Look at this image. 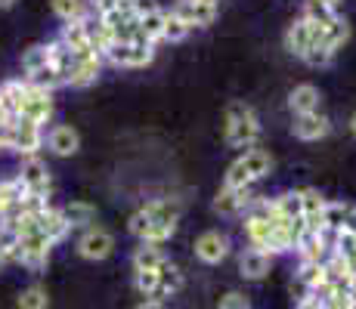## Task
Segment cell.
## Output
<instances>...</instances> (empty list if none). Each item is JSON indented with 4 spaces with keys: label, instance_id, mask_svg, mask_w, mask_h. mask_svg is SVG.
Wrapping results in <instances>:
<instances>
[{
    "label": "cell",
    "instance_id": "cell-1",
    "mask_svg": "<svg viewBox=\"0 0 356 309\" xmlns=\"http://www.w3.org/2000/svg\"><path fill=\"white\" fill-rule=\"evenodd\" d=\"M260 136V121L254 115V108L245 102H229L227 108V142L232 149H254Z\"/></svg>",
    "mask_w": 356,
    "mask_h": 309
},
{
    "label": "cell",
    "instance_id": "cell-2",
    "mask_svg": "<svg viewBox=\"0 0 356 309\" xmlns=\"http://www.w3.org/2000/svg\"><path fill=\"white\" fill-rule=\"evenodd\" d=\"M40 140H44V136H40L38 124H31V121H25V118L6 124V149H16L19 155L34 158V152L40 149Z\"/></svg>",
    "mask_w": 356,
    "mask_h": 309
},
{
    "label": "cell",
    "instance_id": "cell-3",
    "mask_svg": "<svg viewBox=\"0 0 356 309\" xmlns=\"http://www.w3.org/2000/svg\"><path fill=\"white\" fill-rule=\"evenodd\" d=\"M115 251V238L102 226H87L84 235L78 238V253L84 260H106Z\"/></svg>",
    "mask_w": 356,
    "mask_h": 309
},
{
    "label": "cell",
    "instance_id": "cell-4",
    "mask_svg": "<svg viewBox=\"0 0 356 309\" xmlns=\"http://www.w3.org/2000/svg\"><path fill=\"white\" fill-rule=\"evenodd\" d=\"M19 180L25 183L29 195H34V198H47V195H50V170H47V164L40 161L38 155L25 158V161H22V167H19Z\"/></svg>",
    "mask_w": 356,
    "mask_h": 309
},
{
    "label": "cell",
    "instance_id": "cell-5",
    "mask_svg": "<svg viewBox=\"0 0 356 309\" xmlns=\"http://www.w3.org/2000/svg\"><path fill=\"white\" fill-rule=\"evenodd\" d=\"M170 12H174L180 22H186L189 28H204V25H211L217 19V6L204 3V0H177Z\"/></svg>",
    "mask_w": 356,
    "mask_h": 309
},
{
    "label": "cell",
    "instance_id": "cell-6",
    "mask_svg": "<svg viewBox=\"0 0 356 309\" xmlns=\"http://www.w3.org/2000/svg\"><path fill=\"white\" fill-rule=\"evenodd\" d=\"M22 118H25V121H31V124H38V127H44V124L53 118V99H50V90H44V87H38V84H29V90H25Z\"/></svg>",
    "mask_w": 356,
    "mask_h": 309
},
{
    "label": "cell",
    "instance_id": "cell-7",
    "mask_svg": "<svg viewBox=\"0 0 356 309\" xmlns=\"http://www.w3.org/2000/svg\"><path fill=\"white\" fill-rule=\"evenodd\" d=\"M316 40H323V28L307 22V19H298L289 28V34H285V47H289V53H294L298 59H304L307 50H310Z\"/></svg>",
    "mask_w": 356,
    "mask_h": 309
},
{
    "label": "cell",
    "instance_id": "cell-8",
    "mask_svg": "<svg viewBox=\"0 0 356 309\" xmlns=\"http://www.w3.org/2000/svg\"><path fill=\"white\" fill-rule=\"evenodd\" d=\"M50 247L53 242L47 235H40V232L19 238V263L29 266V269H40L47 263V257H50Z\"/></svg>",
    "mask_w": 356,
    "mask_h": 309
},
{
    "label": "cell",
    "instance_id": "cell-9",
    "mask_svg": "<svg viewBox=\"0 0 356 309\" xmlns=\"http://www.w3.org/2000/svg\"><path fill=\"white\" fill-rule=\"evenodd\" d=\"M251 204H254V189H251V185H242V189H229V185H223L214 198L217 214H242V210L251 208Z\"/></svg>",
    "mask_w": 356,
    "mask_h": 309
},
{
    "label": "cell",
    "instance_id": "cell-10",
    "mask_svg": "<svg viewBox=\"0 0 356 309\" xmlns=\"http://www.w3.org/2000/svg\"><path fill=\"white\" fill-rule=\"evenodd\" d=\"M25 90H29V81H6V84H0V112L10 121L22 118Z\"/></svg>",
    "mask_w": 356,
    "mask_h": 309
},
{
    "label": "cell",
    "instance_id": "cell-11",
    "mask_svg": "<svg viewBox=\"0 0 356 309\" xmlns=\"http://www.w3.org/2000/svg\"><path fill=\"white\" fill-rule=\"evenodd\" d=\"M245 232H248V242H251L254 251H260V253H279L270 219H260V217L248 214V219H245Z\"/></svg>",
    "mask_w": 356,
    "mask_h": 309
},
{
    "label": "cell",
    "instance_id": "cell-12",
    "mask_svg": "<svg viewBox=\"0 0 356 309\" xmlns=\"http://www.w3.org/2000/svg\"><path fill=\"white\" fill-rule=\"evenodd\" d=\"M229 253V238L220 235V232H204V235H198L195 242V257L202 260V263H220L223 257Z\"/></svg>",
    "mask_w": 356,
    "mask_h": 309
},
{
    "label": "cell",
    "instance_id": "cell-13",
    "mask_svg": "<svg viewBox=\"0 0 356 309\" xmlns=\"http://www.w3.org/2000/svg\"><path fill=\"white\" fill-rule=\"evenodd\" d=\"M99 72H102V56H97V53H84V56L74 59V68H72L65 84L68 87H90L93 81L99 78Z\"/></svg>",
    "mask_w": 356,
    "mask_h": 309
},
{
    "label": "cell",
    "instance_id": "cell-14",
    "mask_svg": "<svg viewBox=\"0 0 356 309\" xmlns=\"http://www.w3.org/2000/svg\"><path fill=\"white\" fill-rule=\"evenodd\" d=\"M328 130H332V121L325 118L323 112H310V115H298L294 118V136L298 140H323V136H328Z\"/></svg>",
    "mask_w": 356,
    "mask_h": 309
},
{
    "label": "cell",
    "instance_id": "cell-15",
    "mask_svg": "<svg viewBox=\"0 0 356 309\" xmlns=\"http://www.w3.org/2000/svg\"><path fill=\"white\" fill-rule=\"evenodd\" d=\"M47 146H50L53 155L68 158V155H74L81 149V136H78V130H74V127H68V124H59V127L50 130V136H47Z\"/></svg>",
    "mask_w": 356,
    "mask_h": 309
},
{
    "label": "cell",
    "instance_id": "cell-16",
    "mask_svg": "<svg viewBox=\"0 0 356 309\" xmlns=\"http://www.w3.org/2000/svg\"><path fill=\"white\" fill-rule=\"evenodd\" d=\"M38 229H40V235H47L53 244H56V242H63V238L68 235V229H72V226L65 223L63 210H56V208H50V204H47V208L38 214Z\"/></svg>",
    "mask_w": 356,
    "mask_h": 309
},
{
    "label": "cell",
    "instance_id": "cell-17",
    "mask_svg": "<svg viewBox=\"0 0 356 309\" xmlns=\"http://www.w3.org/2000/svg\"><path fill=\"white\" fill-rule=\"evenodd\" d=\"M59 40H63V44L74 53V56L93 53V50H90V37H87L84 19H78V22H65V25H63V34H59Z\"/></svg>",
    "mask_w": 356,
    "mask_h": 309
},
{
    "label": "cell",
    "instance_id": "cell-18",
    "mask_svg": "<svg viewBox=\"0 0 356 309\" xmlns=\"http://www.w3.org/2000/svg\"><path fill=\"white\" fill-rule=\"evenodd\" d=\"M319 90L313 84H300V87H294L291 96H289V108L294 112V118L298 115H310V112H319Z\"/></svg>",
    "mask_w": 356,
    "mask_h": 309
},
{
    "label": "cell",
    "instance_id": "cell-19",
    "mask_svg": "<svg viewBox=\"0 0 356 309\" xmlns=\"http://www.w3.org/2000/svg\"><path fill=\"white\" fill-rule=\"evenodd\" d=\"M238 272H242V278L248 281H260L270 272V253H260V251H245L242 257H238Z\"/></svg>",
    "mask_w": 356,
    "mask_h": 309
},
{
    "label": "cell",
    "instance_id": "cell-20",
    "mask_svg": "<svg viewBox=\"0 0 356 309\" xmlns=\"http://www.w3.org/2000/svg\"><path fill=\"white\" fill-rule=\"evenodd\" d=\"M143 214L152 219V223L177 226V219H180V204L170 201V198H159V201H149L146 208H143Z\"/></svg>",
    "mask_w": 356,
    "mask_h": 309
},
{
    "label": "cell",
    "instance_id": "cell-21",
    "mask_svg": "<svg viewBox=\"0 0 356 309\" xmlns=\"http://www.w3.org/2000/svg\"><path fill=\"white\" fill-rule=\"evenodd\" d=\"M238 161H242V167L248 170L251 180H264V176H270V170H273V158H270V152H264V149H248Z\"/></svg>",
    "mask_w": 356,
    "mask_h": 309
},
{
    "label": "cell",
    "instance_id": "cell-22",
    "mask_svg": "<svg viewBox=\"0 0 356 309\" xmlns=\"http://www.w3.org/2000/svg\"><path fill=\"white\" fill-rule=\"evenodd\" d=\"M47 53H50V65L59 72V78H63V84L68 81V74H72V68H74V53L68 50V47L63 44V40H53V44H47Z\"/></svg>",
    "mask_w": 356,
    "mask_h": 309
},
{
    "label": "cell",
    "instance_id": "cell-23",
    "mask_svg": "<svg viewBox=\"0 0 356 309\" xmlns=\"http://www.w3.org/2000/svg\"><path fill=\"white\" fill-rule=\"evenodd\" d=\"M180 285H183L180 269H177V266L170 263V260H164V263L159 266V291H155V297H152V300H161V297H168V294L180 291Z\"/></svg>",
    "mask_w": 356,
    "mask_h": 309
},
{
    "label": "cell",
    "instance_id": "cell-24",
    "mask_svg": "<svg viewBox=\"0 0 356 309\" xmlns=\"http://www.w3.org/2000/svg\"><path fill=\"white\" fill-rule=\"evenodd\" d=\"M164 260H168V257L161 253V247H155V244H140V247L134 251V269H136V272L159 269Z\"/></svg>",
    "mask_w": 356,
    "mask_h": 309
},
{
    "label": "cell",
    "instance_id": "cell-25",
    "mask_svg": "<svg viewBox=\"0 0 356 309\" xmlns=\"http://www.w3.org/2000/svg\"><path fill=\"white\" fill-rule=\"evenodd\" d=\"M164 19H168V12L164 10H155V12H149V16L140 19V31H143V37H146L149 44L164 40Z\"/></svg>",
    "mask_w": 356,
    "mask_h": 309
},
{
    "label": "cell",
    "instance_id": "cell-26",
    "mask_svg": "<svg viewBox=\"0 0 356 309\" xmlns=\"http://www.w3.org/2000/svg\"><path fill=\"white\" fill-rule=\"evenodd\" d=\"M347 37H350V25H347V19H338V16H334L332 22H328L325 28H323V44L332 47V50L344 47Z\"/></svg>",
    "mask_w": 356,
    "mask_h": 309
},
{
    "label": "cell",
    "instance_id": "cell-27",
    "mask_svg": "<svg viewBox=\"0 0 356 309\" xmlns=\"http://www.w3.org/2000/svg\"><path fill=\"white\" fill-rule=\"evenodd\" d=\"M300 285L307 291H319V287L328 281V272H325V263H300V272H298Z\"/></svg>",
    "mask_w": 356,
    "mask_h": 309
},
{
    "label": "cell",
    "instance_id": "cell-28",
    "mask_svg": "<svg viewBox=\"0 0 356 309\" xmlns=\"http://www.w3.org/2000/svg\"><path fill=\"white\" fill-rule=\"evenodd\" d=\"M63 217H65V223L74 229V226H90L93 217H97V210H93L87 201H72V204L63 208Z\"/></svg>",
    "mask_w": 356,
    "mask_h": 309
},
{
    "label": "cell",
    "instance_id": "cell-29",
    "mask_svg": "<svg viewBox=\"0 0 356 309\" xmlns=\"http://www.w3.org/2000/svg\"><path fill=\"white\" fill-rule=\"evenodd\" d=\"M53 12L63 22H78L87 16V0H53Z\"/></svg>",
    "mask_w": 356,
    "mask_h": 309
},
{
    "label": "cell",
    "instance_id": "cell-30",
    "mask_svg": "<svg viewBox=\"0 0 356 309\" xmlns=\"http://www.w3.org/2000/svg\"><path fill=\"white\" fill-rule=\"evenodd\" d=\"M50 65V53H47V47H31V50H25L22 56V68H25V81L34 78V74L40 72V68Z\"/></svg>",
    "mask_w": 356,
    "mask_h": 309
},
{
    "label": "cell",
    "instance_id": "cell-31",
    "mask_svg": "<svg viewBox=\"0 0 356 309\" xmlns=\"http://www.w3.org/2000/svg\"><path fill=\"white\" fill-rule=\"evenodd\" d=\"M300 19H307V22L325 28V25L334 19V10H328L323 0H304V16H300Z\"/></svg>",
    "mask_w": 356,
    "mask_h": 309
},
{
    "label": "cell",
    "instance_id": "cell-32",
    "mask_svg": "<svg viewBox=\"0 0 356 309\" xmlns=\"http://www.w3.org/2000/svg\"><path fill=\"white\" fill-rule=\"evenodd\" d=\"M47 306H50V297H47V291L40 285H31L19 294V309H47Z\"/></svg>",
    "mask_w": 356,
    "mask_h": 309
},
{
    "label": "cell",
    "instance_id": "cell-33",
    "mask_svg": "<svg viewBox=\"0 0 356 309\" xmlns=\"http://www.w3.org/2000/svg\"><path fill=\"white\" fill-rule=\"evenodd\" d=\"M276 210L285 219H300V192H282L276 198Z\"/></svg>",
    "mask_w": 356,
    "mask_h": 309
},
{
    "label": "cell",
    "instance_id": "cell-34",
    "mask_svg": "<svg viewBox=\"0 0 356 309\" xmlns=\"http://www.w3.org/2000/svg\"><path fill=\"white\" fill-rule=\"evenodd\" d=\"M347 210H350V204H344V201H325V210H323V217H325V229L338 232L341 226H344Z\"/></svg>",
    "mask_w": 356,
    "mask_h": 309
},
{
    "label": "cell",
    "instance_id": "cell-35",
    "mask_svg": "<svg viewBox=\"0 0 356 309\" xmlns=\"http://www.w3.org/2000/svg\"><path fill=\"white\" fill-rule=\"evenodd\" d=\"M332 59H334V50H332V47H325L323 40H316V44L307 50V56H304V62H307V65H313V68L332 65Z\"/></svg>",
    "mask_w": 356,
    "mask_h": 309
},
{
    "label": "cell",
    "instance_id": "cell-36",
    "mask_svg": "<svg viewBox=\"0 0 356 309\" xmlns=\"http://www.w3.org/2000/svg\"><path fill=\"white\" fill-rule=\"evenodd\" d=\"M134 285H136V291H140L143 297H155V291H159V269H146V272H136Z\"/></svg>",
    "mask_w": 356,
    "mask_h": 309
},
{
    "label": "cell",
    "instance_id": "cell-37",
    "mask_svg": "<svg viewBox=\"0 0 356 309\" xmlns=\"http://www.w3.org/2000/svg\"><path fill=\"white\" fill-rule=\"evenodd\" d=\"M223 185H229V189H242V185H254V180H251L248 170L242 167V161H232L229 170H227V183Z\"/></svg>",
    "mask_w": 356,
    "mask_h": 309
},
{
    "label": "cell",
    "instance_id": "cell-38",
    "mask_svg": "<svg viewBox=\"0 0 356 309\" xmlns=\"http://www.w3.org/2000/svg\"><path fill=\"white\" fill-rule=\"evenodd\" d=\"M189 31H193V28H189L186 22H180L174 12H168V19H164V40H174V44H177V40H183Z\"/></svg>",
    "mask_w": 356,
    "mask_h": 309
},
{
    "label": "cell",
    "instance_id": "cell-39",
    "mask_svg": "<svg viewBox=\"0 0 356 309\" xmlns=\"http://www.w3.org/2000/svg\"><path fill=\"white\" fill-rule=\"evenodd\" d=\"M134 47V59H130V68H143L155 59V47L152 44H130Z\"/></svg>",
    "mask_w": 356,
    "mask_h": 309
},
{
    "label": "cell",
    "instance_id": "cell-40",
    "mask_svg": "<svg viewBox=\"0 0 356 309\" xmlns=\"http://www.w3.org/2000/svg\"><path fill=\"white\" fill-rule=\"evenodd\" d=\"M115 10H118V0H90V6H87V12L97 19H106Z\"/></svg>",
    "mask_w": 356,
    "mask_h": 309
},
{
    "label": "cell",
    "instance_id": "cell-41",
    "mask_svg": "<svg viewBox=\"0 0 356 309\" xmlns=\"http://www.w3.org/2000/svg\"><path fill=\"white\" fill-rule=\"evenodd\" d=\"M149 226H152V219H149L146 214H143V210H136V214L130 217V232H134V235L140 238V242H143V238H146Z\"/></svg>",
    "mask_w": 356,
    "mask_h": 309
},
{
    "label": "cell",
    "instance_id": "cell-42",
    "mask_svg": "<svg viewBox=\"0 0 356 309\" xmlns=\"http://www.w3.org/2000/svg\"><path fill=\"white\" fill-rule=\"evenodd\" d=\"M220 309H248V297L238 291H229L227 297H220Z\"/></svg>",
    "mask_w": 356,
    "mask_h": 309
},
{
    "label": "cell",
    "instance_id": "cell-43",
    "mask_svg": "<svg viewBox=\"0 0 356 309\" xmlns=\"http://www.w3.org/2000/svg\"><path fill=\"white\" fill-rule=\"evenodd\" d=\"M155 10H161L159 0H134V16H136V19L149 16V12H155Z\"/></svg>",
    "mask_w": 356,
    "mask_h": 309
},
{
    "label": "cell",
    "instance_id": "cell-44",
    "mask_svg": "<svg viewBox=\"0 0 356 309\" xmlns=\"http://www.w3.org/2000/svg\"><path fill=\"white\" fill-rule=\"evenodd\" d=\"M338 232H350V235H356V208L347 210V217H344V226H341Z\"/></svg>",
    "mask_w": 356,
    "mask_h": 309
},
{
    "label": "cell",
    "instance_id": "cell-45",
    "mask_svg": "<svg viewBox=\"0 0 356 309\" xmlns=\"http://www.w3.org/2000/svg\"><path fill=\"white\" fill-rule=\"evenodd\" d=\"M136 309H164V303H161V300H152V297H146V300H143V303L136 306Z\"/></svg>",
    "mask_w": 356,
    "mask_h": 309
},
{
    "label": "cell",
    "instance_id": "cell-46",
    "mask_svg": "<svg viewBox=\"0 0 356 309\" xmlns=\"http://www.w3.org/2000/svg\"><path fill=\"white\" fill-rule=\"evenodd\" d=\"M0 149H6V124H0Z\"/></svg>",
    "mask_w": 356,
    "mask_h": 309
},
{
    "label": "cell",
    "instance_id": "cell-47",
    "mask_svg": "<svg viewBox=\"0 0 356 309\" xmlns=\"http://www.w3.org/2000/svg\"><path fill=\"white\" fill-rule=\"evenodd\" d=\"M350 297H353V303H356V272H353V278H350Z\"/></svg>",
    "mask_w": 356,
    "mask_h": 309
},
{
    "label": "cell",
    "instance_id": "cell-48",
    "mask_svg": "<svg viewBox=\"0 0 356 309\" xmlns=\"http://www.w3.org/2000/svg\"><path fill=\"white\" fill-rule=\"evenodd\" d=\"M13 3H16V0H0V10H10Z\"/></svg>",
    "mask_w": 356,
    "mask_h": 309
},
{
    "label": "cell",
    "instance_id": "cell-49",
    "mask_svg": "<svg viewBox=\"0 0 356 309\" xmlns=\"http://www.w3.org/2000/svg\"><path fill=\"white\" fill-rule=\"evenodd\" d=\"M323 3L328 6V10H334V6H338V3H341V0H323Z\"/></svg>",
    "mask_w": 356,
    "mask_h": 309
},
{
    "label": "cell",
    "instance_id": "cell-50",
    "mask_svg": "<svg viewBox=\"0 0 356 309\" xmlns=\"http://www.w3.org/2000/svg\"><path fill=\"white\" fill-rule=\"evenodd\" d=\"M350 130H353V136H356V112H353V118H350Z\"/></svg>",
    "mask_w": 356,
    "mask_h": 309
},
{
    "label": "cell",
    "instance_id": "cell-51",
    "mask_svg": "<svg viewBox=\"0 0 356 309\" xmlns=\"http://www.w3.org/2000/svg\"><path fill=\"white\" fill-rule=\"evenodd\" d=\"M0 124H10V118H6V115H3V112H0Z\"/></svg>",
    "mask_w": 356,
    "mask_h": 309
},
{
    "label": "cell",
    "instance_id": "cell-52",
    "mask_svg": "<svg viewBox=\"0 0 356 309\" xmlns=\"http://www.w3.org/2000/svg\"><path fill=\"white\" fill-rule=\"evenodd\" d=\"M204 3H214V6H217V0H204Z\"/></svg>",
    "mask_w": 356,
    "mask_h": 309
},
{
    "label": "cell",
    "instance_id": "cell-53",
    "mask_svg": "<svg viewBox=\"0 0 356 309\" xmlns=\"http://www.w3.org/2000/svg\"><path fill=\"white\" fill-rule=\"evenodd\" d=\"M0 214H3V201H0Z\"/></svg>",
    "mask_w": 356,
    "mask_h": 309
}]
</instances>
